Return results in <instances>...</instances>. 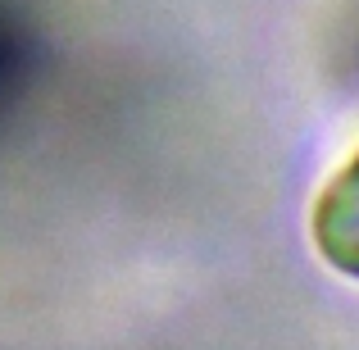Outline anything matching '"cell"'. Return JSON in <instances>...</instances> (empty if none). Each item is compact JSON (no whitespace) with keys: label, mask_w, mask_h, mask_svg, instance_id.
<instances>
[{"label":"cell","mask_w":359,"mask_h":350,"mask_svg":"<svg viewBox=\"0 0 359 350\" xmlns=\"http://www.w3.org/2000/svg\"><path fill=\"white\" fill-rule=\"evenodd\" d=\"M309 236L327 269L359 282V150L323 182L309 214Z\"/></svg>","instance_id":"obj_1"}]
</instances>
